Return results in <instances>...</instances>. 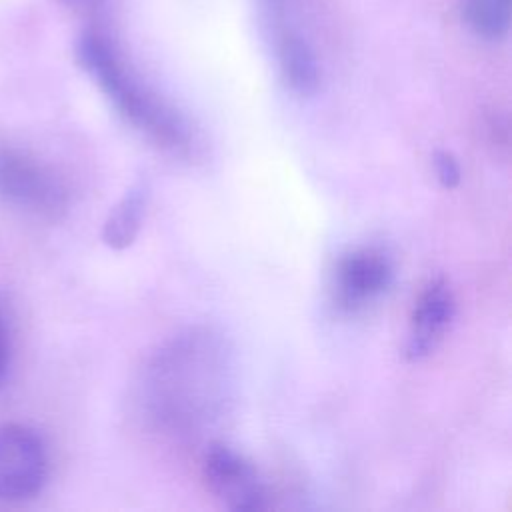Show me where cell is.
<instances>
[{
	"instance_id": "cell-1",
	"label": "cell",
	"mask_w": 512,
	"mask_h": 512,
	"mask_svg": "<svg viewBox=\"0 0 512 512\" xmlns=\"http://www.w3.org/2000/svg\"><path fill=\"white\" fill-rule=\"evenodd\" d=\"M228 390V360L210 332H186L166 344L146 366L142 400L154 424L192 434L210 424Z\"/></svg>"
},
{
	"instance_id": "cell-2",
	"label": "cell",
	"mask_w": 512,
	"mask_h": 512,
	"mask_svg": "<svg viewBox=\"0 0 512 512\" xmlns=\"http://www.w3.org/2000/svg\"><path fill=\"white\" fill-rule=\"evenodd\" d=\"M76 56L126 122L164 150H190L192 132L184 116L142 82L108 36L84 32L78 38Z\"/></svg>"
},
{
	"instance_id": "cell-3",
	"label": "cell",
	"mask_w": 512,
	"mask_h": 512,
	"mask_svg": "<svg viewBox=\"0 0 512 512\" xmlns=\"http://www.w3.org/2000/svg\"><path fill=\"white\" fill-rule=\"evenodd\" d=\"M0 200L28 216L58 220L68 208V188L36 154L0 144Z\"/></svg>"
},
{
	"instance_id": "cell-4",
	"label": "cell",
	"mask_w": 512,
	"mask_h": 512,
	"mask_svg": "<svg viewBox=\"0 0 512 512\" xmlns=\"http://www.w3.org/2000/svg\"><path fill=\"white\" fill-rule=\"evenodd\" d=\"M48 478V450L26 424H0V502L36 496Z\"/></svg>"
},
{
	"instance_id": "cell-5",
	"label": "cell",
	"mask_w": 512,
	"mask_h": 512,
	"mask_svg": "<svg viewBox=\"0 0 512 512\" xmlns=\"http://www.w3.org/2000/svg\"><path fill=\"white\" fill-rule=\"evenodd\" d=\"M202 478L208 490L230 510H262L268 494L256 468L226 444L212 442L202 454Z\"/></svg>"
},
{
	"instance_id": "cell-6",
	"label": "cell",
	"mask_w": 512,
	"mask_h": 512,
	"mask_svg": "<svg viewBox=\"0 0 512 512\" xmlns=\"http://www.w3.org/2000/svg\"><path fill=\"white\" fill-rule=\"evenodd\" d=\"M392 280V266L386 254L374 248H358L344 254L334 272L336 302L354 310L380 296Z\"/></svg>"
},
{
	"instance_id": "cell-7",
	"label": "cell",
	"mask_w": 512,
	"mask_h": 512,
	"mask_svg": "<svg viewBox=\"0 0 512 512\" xmlns=\"http://www.w3.org/2000/svg\"><path fill=\"white\" fill-rule=\"evenodd\" d=\"M456 312V300L446 280L436 278L420 292L410 316V328L406 338V358H426L438 342L444 338Z\"/></svg>"
},
{
	"instance_id": "cell-8",
	"label": "cell",
	"mask_w": 512,
	"mask_h": 512,
	"mask_svg": "<svg viewBox=\"0 0 512 512\" xmlns=\"http://www.w3.org/2000/svg\"><path fill=\"white\" fill-rule=\"evenodd\" d=\"M268 12V26L284 82L300 96L312 94L320 80V70L312 48L300 30L280 10V6H270Z\"/></svg>"
},
{
	"instance_id": "cell-9",
	"label": "cell",
	"mask_w": 512,
	"mask_h": 512,
	"mask_svg": "<svg viewBox=\"0 0 512 512\" xmlns=\"http://www.w3.org/2000/svg\"><path fill=\"white\" fill-rule=\"evenodd\" d=\"M146 198H148L146 186L138 182L110 210L102 226V240L106 246L114 250H122L136 240L142 226V218H144Z\"/></svg>"
},
{
	"instance_id": "cell-10",
	"label": "cell",
	"mask_w": 512,
	"mask_h": 512,
	"mask_svg": "<svg viewBox=\"0 0 512 512\" xmlns=\"http://www.w3.org/2000/svg\"><path fill=\"white\" fill-rule=\"evenodd\" d=\"M468 26L482 38L498 40L510 26V0H462Z\"/></svg>"
},
{
	"instance_id": "cell-11",
	"label": "cell",
	"mask_w": 512,
	"mask_h": 512,
	"mask_svg": "<svg viewBox=\"0 0 512 512\" xmlns=\"http://www.w3.org/2000/svg\"><path fill=\"white\" fill-rule=\"evenodd\" d=\"M10 362H12V332H10V322L6 316L4 302L0 300V392L6 386Z\"/></svg>"
},
{
	"instance_id": "cell-12",
	"label": "cell",
	"mask_w": 512,
	"mask_h": 512,
	"mask_svg": "<svg viewBox=\"0 0 512 512\" xmlns=\"http://www.w3.org/2000/svg\"><path fill=\"white\" fill-rule=\"evenodd\" d=\"M434 166H436V174H438V180L442 182V186H446V188L458 186L460 166H458V160L450 152L438 150L434 154Z\"/></svg>"
},
{
	"instance_id": "cell-13",
	"label": "cell",
	"mask_w": 512,
	"mask_h": 512,
	"mask_svg": "<svg viewBox=\"0 0 512 512\" xmlns=\"http://www.w3.org/2000/svg\"><path fill=\"white\" fill-rule=\"evenodd\" d=\"M64 2L66 6H72V8H80V10H90V8H96L102 0H60Z\"/></svg>"
}]
</instances>
